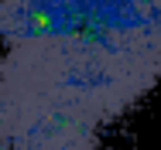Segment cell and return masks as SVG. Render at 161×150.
<instances>
[{
    "label": "cell",
    "mask_w": 161,
    "mask_h": 150,
    "mask_svg": "<svg viewBox=\"0 0 161 150\" xmlns=\"http://www.w3.org/2000/svg\"><path fill=\"white\" fill-rule=\"evenodd\" d=\"M24 38L161 51V0H0V44Z\"/></svg>",
    "instance_id": "7a4b0ae2"
},
{
    "label": "cell",
    "mask_w": 161,
    "mask_h": 150,
    "mask_svg": "<svg viewBox=\"0 0 161 150\" xmlns=\"http://www.w3.org/2000/svg\"><path fill=\"white\" fill-rule=\"evenodd\" d=\"M0 150H106L99 130L21 92L0 72Z\"/></svg>",
    "instance_id": "3957f363"
},
{
    "label": "cell",
    "mask_w": 161,
    "mask_h": 150,
    "mask_svg": "<svg viewBox=\"0 0 161 150\" xmlns=\"http://www.w3.org/2000/svg\"><path fill=\"white\" fill-rule=\"evenodd\" d=\"M0 72L48 109L103 130L161 82V51L24 38L3 44Z\"/></svg>",
    "instance_id": "6da1fadb"
}]
</instances>
